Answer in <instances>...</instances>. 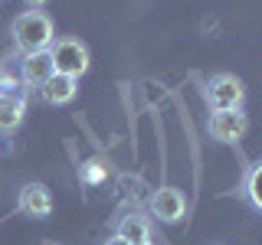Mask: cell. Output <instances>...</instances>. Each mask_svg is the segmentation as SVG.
<instances>
[{
	"instance_id": "obj_1",
	"label": "cell",
	"mask_w": 262,
	"mask_h": 245,
	"mask_svg": "<svg viewBox=\"0 0 262 245\" xmlns=\"http://www.w3.org/2000/svg\"><path fill=\"white\" fill-rule=\"evenodd\" d=\"M13 43L20 53H39V49H49L56 39V30H53V20L43 13V10H27L13 20Z\"/></svg>"
},
{
	"instance_id": "obj_2",
	"label": "cell",
	"mask_w": 262,
	"mask_h": 245,
	"mask_svg": "<svg viewBox=\"0 0 262 245\" xmlns=\"http://www.w3.org/2000/svg\"><path fill=\"white\" fill-rule=\"evenodd\" d=\"M49 59H53V72L69 79H82L92 65V53L89 46L76 36H56L53 46H49Z\"/></svg>"
},
{
	"instance_id": "obj_3",
	"label": "cell",
	"mask_w": 262,
	"mask_h": 245,
	"mask_svg": "<svg viewBox=\"0 0 262 245\" xmlns=\"http://www.w3.org/2000/svg\"><path fill=\"white\" fill-rule=\"evenodd\" d=\"M207 102L213 111H229V108H243L246 102V85L239 76L233 72H216L207 82Z\"/></svg>"
},
{
	"instance_id": "obj_4",
	"label": "cell",
	"mask_w": 262,
	"mask_h": 245,
	"mask_svg": "<svg viewBox=\"0 0 262 245\" xmlns=\"http://www.w3.org/2000/svg\"><path fill=\"white\" fill-rule=\"evenodd\" d=\"M249 131V118L243 108H229V111H213L210 114V137L220 144H239Z\"/></svg>"
},
{
	"instance_id": "obj_5",
	"label": "cell",
	"mask_w": 262,
	"mask_h": 245,
	"mask_svg": "<svg viewBox=\"0 0 262 245\" xmlns=\"http://www.w3.org/2000/svg\"><path fill=\"white\" fill-rule=\"evenodd\" d=\"M151 212L161 223H180V219L187 216L184 190H177V186H161V190L151 196Z\"/></svg>"
},
{
	"instance_id": "obj_6",
	"label": "cell",
	"mask_w": 262,
	"mask_h": 245,
	"mask_svg": "<svg viewBox=\"0 0 262 245\" xmlns=\"http://www.w3.org/2000/svg\"><path fill=\"white\" fill-rule=\"evenodd\" d=\"M16 206L20 212H27L30 219H46L49 212H53V193L46 190L43 183H23L20 193H16Z\"/></svg>"
},
{
	"instance_id": "obj_7",
	"label": "cell",
	"mask_w": 262,
	"mask_h": 245,
	"mask_svg": "<svg viewBox=\"0 0 262 245\" xmlns=\"http://www.w3.org/2000/svg\"><path fill=\"white\" fill-rule=\"evenodd\" d=\"M49 76H53V59H49V49H39V53H23V62H20V82H23V85L39 88Z\"/></svg>"
},
{
	"instance_id": "obj_8",
	"label": "cell",
	"mask_w": 262,
	"mask_h": 245,
	"mask_svg": "<svg viewBox=\"0 0 262 245\" xmlns=\"http://www.w3.org/2000/svg\"><path fill=\"white\" fill-rule=\"evenodd\" d=\"M39 95H43L46 105H69L72 98L79 95V79H69V76L53 72V76L39 85Z\"/></svg>"
},
{
	"instance_id": "obj_9",
	"label": "cell",
	"mask_w": 262,
	"mask_h": 245,
	"mask_svg": "<svg viewBox=\"0 0 262 245\" xmlns=\"http://www.w3.org/2000/svg\"><path fill=\"white\" fill-rule=\"evenodd\" d=\"M27 118V98L0 92V134H13Z\"/></svg>"
},
{
	"instance_id": "obj_10",
	"label": "cell",
	"mask_w": 262,
	"mask_h": 245,
	"mask_svg": "<svg viewBox=\"0 0 262 245\" xmlns=\"http://www.w3.org/2000/svg\"><path fill=\"white\" fill-rule=\"evenodd\" d=\"M115 235H118V239H125L128 245H147L151 242V223H147L144 216H125L118 223V229H115Z\"/></svg>"
},
{
	"instance_id": "obj_11",
	"label": "cell",
	"mask_w": 262,
	"mask_h": 245,
	"mask_svg": "<svg viewBox=\"0 0 262 245\" xmlns=\"http://www.w3.org/2000/svg\"><path fill=\"white\" fill-rule=\"evenodd\" d=\"M246 203L252 209H262V163H249L246 170Z\"/></svg>"
},
{
	"instance_id": "obj_12",
	"label": "cell",
	"mask_w": 262,
	"mask_h": 245,
	"mask_svg": "<svg viewBox=\"0 0 262 245\" xmlns=\"http://www.w3.org/2000/svg\"><path fill=\"white\" fill-rule=\"evenodd\" d=\"M89 167H92V170H85V174H82V177L89 180V183H95V180H102V174H105V170H98V163H89Z\"/></svg>"
},
{
	"instance_id": "obj_13",
	"label": "cell",
	"mask_w": 262,
	"mask_h": 245,
	"mask_svg": "<svg viewBox=\"0 0 262 245\" xmlns=\"http://www.w3.org/2000/svg\"><path fill=\"white\" fill-rule=\"evenodd\" d=\"M105 245H128L125 239H118V235H112V239H105Z\"/></svg>"
},
{
	"instance_id": "obj_14",
	"label": "cell",
	"mask_w": 262,
	"mask_h": 245,
	"mask_svg": "<svg viewBox=\"0 0 262 245\" xmlns=\"http://www.w3.org/2000/svg\"><path fill=\"white\" fill-rule=\"evenodd\" d=\"M23 4H27V7H33V10H36V7H43L46 0H23Z\"/></svg>"
},
{
	"instance_id": "obj_15",
	"label": "cell",
	"mask_w": 262,
	"mask_h": 245,
	"mask_svg": "<svg viewBox=\"0 0 262 245\" xmlns=\"http://www.w3.org/2000/svg\"><path fill=\"white\" fill-rule=\"evenodd\" d=\"M147 245H151V242H147Z\"/></svg>"
}]
</instances>
